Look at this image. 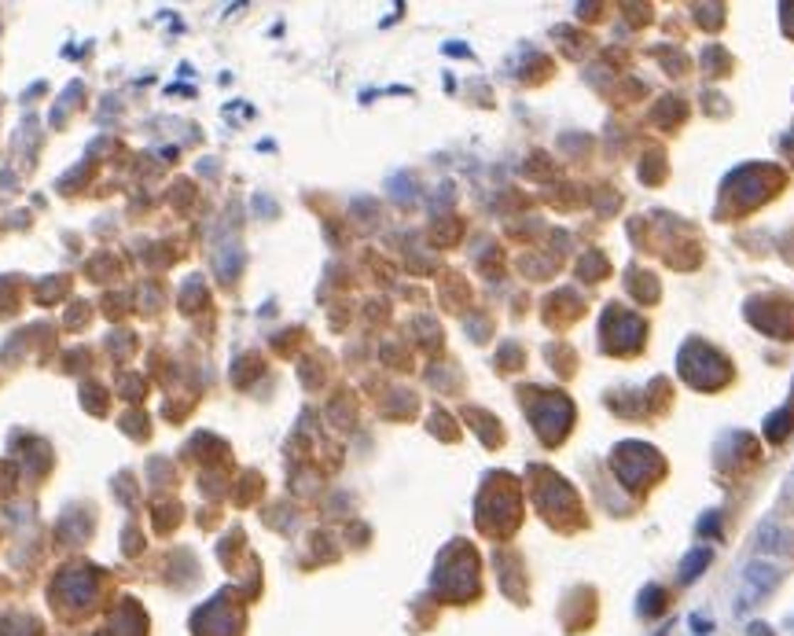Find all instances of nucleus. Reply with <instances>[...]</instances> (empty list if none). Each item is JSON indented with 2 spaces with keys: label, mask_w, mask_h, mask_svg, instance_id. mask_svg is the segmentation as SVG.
<instances>
[{
  "label": "nucleus",
  "mask_w": 794,
  "mask_h": 636,
  "mask_svg": "<svg viewBox=\"0 0 794 636\" xmlns=\"http://www.w3.org/2000/svg\"><path fill=\"white\" fill-rule=\"evenodd\" d=\"M776 566L765 563V559H754L746 570H743V581H739V596H736V610H750L758 607V600H765L772 585H776Z\"/></svg>",
  "instance_id": "1"
},
{
  "label": "nucleus",
  "mask_w": 794,
  "mask_h": 636,
  "mask_svg": "<svg viewBox=\"0 0 794 636\" xmlns=\"http://www.w3.org/2000/svg\"><path fill=\"white\" fill-rule=\"evenodd\" d=\"M706 566H710V548H695V552L680 563V581H684V585H692Z\"/></svg>",
  "instance_id": "2"
},
{
  "label": "nucleus",
  "mask_w": 794,
  "mask_h": 636,
  "mask_svg": "<svg viewBox=\"0 0 794 636\" xmlns=\"http://www.w3.org/2000/svg\"><path fill=\"white\" fill-rule=\"evenodd\" d=\"M768 434H772V438H783V434H787V416L768 419Z\"/></svg>",
  "instance_id": "3"
},
{
  "label": "nucleus",
  "mask_w": 794,
  "mask_h": 636,
  "mask_svg": "<svg viewBox=\"0 0 794 636\" xmlns=\"http://www.w3.org/2000/svg\"><path fill=\"white\" fill-rule=\"evenodd\" d=\"M692 629H695L699 636H706V629H714V622H706L702 614H695V618H692Z\"/></svg>",
  "instance_id": "4"
},
{
  "label": "nucleus",
  "mask_w": 794,
  "mask_h": 636,
  "mask_svg": "<svg viewBox=\"0 0 794 636\" xmlns=\"http://www.w3.org/2000/svg\"><path fill=\"white\" fill-rule=\"evenodd\" d=\"M750 636H768V629L765 625H750Z\"/></svg>",
  "instance_id": "5"
}]
</instances>
